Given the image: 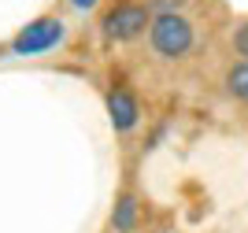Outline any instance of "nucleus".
Instances as JSON below:
<instances>
[{
	"label": "nucleus",
	"instance_id": "nucleus-1",
	"mask_svg": "<svg viewBox=\"0 0 248 233\" xmlns=\"http://www.w3.org/2000/svg\"><path fill=\"white\" fill-rule=\"evenodd\" d=\"M148 45H152V52L159 60L178 63V60H186L189 52H193L197 30H193V22H189L186 15H178V11H159V15H152V22H148Z\"/></svg>",
	"mask_w": 248,
	"mask_h": 233
},
{
	"label": "nucleus",
	"instance_id": "nucleus-2",
	"mask_svg": "<svg viewBox=\"0 0 248 233\" xmlns=\"http://www.w3.org/2000/svg\"><path fill=\"white\" fill-rule=\"evenodd\" d=\"M148 22H152V8L148 4H115L100 19V33L111 45H130V41H137L148 30Z\"/></svg>",
	"mask_w": 248,
	"mask_h": 233
},
{
	"label": "nucleus",
	"instance_id": "nucleus-3",
	"mask_svg": "<svg viewBox=\"0 0 248 233\" xmlns=\"http://www.w3.org/2000/svg\"><path fill=\"white\" fill-rule=\"evenodd\" d=\"M63 37H67V26H63L60 15H41V19L26 22V26L11 37V52H15V56H41V52L56 48Z\"/></svg>",
	"mask_w": 248,
	"mask_h": 233
},
{
	"label": "nucleus",
	"instance_id": "nucleus-4",
	"mask_svg": "<svg viewBox=\"0 0 248 233\" xmlns=\"http://www.w3.org/2000/svg\"><path fill=\"white\" fill-rule=\"evenodd\" d=\"M108 119H111L115 133H130L141 122V100L130 85H111L108 89Z\"/></svg>",
	"mask_w": 248,
	"mask_h": 233
},
{
	"label": "nucleus",
	"instance_id": "nucleus-5",
	"mask_svg": "<svg viewBox=\"0 0 248 233\" xmlns=\"http://www.w3.org/2000/svg\"><path fill=\"white\" fill-rule=\"evenodd\" d=\"M137 215H141L137 196L134 193H119V200H115V207H111V230L115 233H134L137 230Z\"/></svg>",
	"mask_w": 248,
	"mask_h": 233
},
{
	"label": "nucleus",
	"instance_id": "nucleus-6",
	"mask_svg": "<svg viewBox=\"0 0 248 233\" xmlns=\"http://www.w3.org/2000/svg\"><path fill=\"white\" fill-rule=\"evenodd\" d=\"M222 85H226V96H233L237 104H248V60L230 63L222 74Z\"/></svg>",
	"mask_w": 248,
	"mask_h": 233
},
{
	"label": "nucleus",
	"instance_id": "nucleus-7",
	"mask_svg": "<svg viewBox=\"0 0 248 233\" xmlns=\"http://www.w3.org/2000/svg\"><path fill=\"white\" fill-rule=\"evenodd\" d=\"M233 48H237L241 60H248V19L241 22L237 30H233Z\"/></svg>",
	"mask_w": 248,
	"mask_h": 233
},
{
	"label": "nucleus",
	"instance_id": "nucleus-8",
	"mask_svg": "<svg viewBox=\"0 0 248 233\" xmlns=\"http://www.w3.org/2000/svg\"><path fill=\"white\" fill-rule=\"evenodd\" d=\"M100 0H71V8H78V11H89V8H96Z\"/></svg>",
	"mask_w": 248,
	"mask_h": 233
}]
</instances>
